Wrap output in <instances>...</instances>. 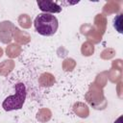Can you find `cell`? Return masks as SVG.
<instances>
[{
  "instance_id": "6da1fadb",
  "label": "cell",
  "mask_w": 123,
  "mask_h": 123,
  "mask_svg": "<svg viewBox=\"0 0 123 123\" xmlns=\"http://www.w3.org/2000/svg\"><path fill=\"white\" fill-rule=\"evenodd\" d=\"M36 31L44 37H50L56 34L59 28V21L54 14L41 12L34 20Z\"/></svg>"
},
{
  "instance_id": "7a4b0ae2",
  "label": "cell",
  "mask_w": 123,
  "mask_h": 123,
  "mask_svg": "<svg viewBox=\"0 0 123 123\" xmlns=\"http://www.w3.org/2000/svg\"><path fill=\"white\" fill-rule=\"evenodd\" d=\"M15 93L8 96L2 103V108L6 111H11L14 110H20L26 99V86L23 83H17L14 86Z\"/></svg>"
},
{
  "instance_id": "3957f363",
  "label": "cell",
  "mask_w": 123,
  "mask_h": 123,
  "mask_svg": "<svg viewBox=\"0 0 123 123\" xmlns=\"http://www.w3.org/2000/svg\"><path fill=\"white\" fill-rule=\"evenodd\" d=\"M38 8L40 11L44 12L45 13H57L62 12V7L58 5L57 2L50 1V0H38L37 2Z\"/></svg>"
},
{
  "instance_id": "277c9868",
  "label": "cell",
  "mask_w": 123,
  "mask_h": 123,
  "mask_svg": "<svg viewBox=\"0 0 123 123\" xmlns=\"http://www.w3.org/2000/svg\"><path fill=\"white\" fill-rule=\"evenodd\" d=\"M121 22H122V14L120 13V14H118V15L114 18V20H113V26H114V28L117 30V32L120 33V34L122 33Z\"/></svg>"
},
{
  "instance_id": "5b68a950",
  "label": "cell",
  "mask_w": 123,
  "mask_h": 123,
  "mask_svg": "<svg viewBox=\"0 0 123 123\" xmlns=\"http://www.w3.org/2000/svg\"><path fill=\"white\" fill-rule=\"evenodd\" d=\"M121 120H122V116H120V117H119V118H118L114 123H121Z\"/></svg>"
}]
</instances>
